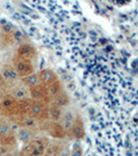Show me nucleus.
<instances>
[{
  "label": "nucleus",
  "mask_w": 138,
  "mask_h": 156,
  "mask_svg": "<svg viewBox=\"0 0 138 156\" xmlns=\"http://www.w3.org/2000/svg\"><path fill=\"white\" fill-rule=\"evenodd\" d=\"M36 49H34V47H32L31 45H28V44L21 45L18 48V50H17V55L25 59L31 60L36 56Z\"/></svg>",
  "instance_id": "6e6552de"
},
{
  "label": "nucleus",
  "mask_w": 138,
  "mask_h": 156,
  "mask_svg": "<svg viewBox=\"0 0 138 156\" xmlns=\"http://www.w3.org/2000/svg\"><path fill=\"white\" fill-rule=\"evenodd\" d=\"M5 87H0V102L2 101V99L4 98V96L6 95V92H5Z\"/></svg>",
  "instance_id": "dca6fc26"
},
{
  "label": "nucleus",
  "mask_w": 138,
  "mask_h": 156,
  "mask_svg": "<svg viewBox=\"0 0 138 156\" xmlns=\"http://www.w3.org/2000/svg\"><path fill=\"white\" fill-rule=\"evenodd\" d=\"M23 83L26 85L27 87H29L30 89V87H34V85L41 83V81H40L39 75H36V74L32 73V74H30V75H28V76L23 78Z\"/></svg>",
  "instance_id": "f8f14e48"
},
{
  "label": "nucleus",
  "mask_w": 138,
  "mask_h": 156,
  "mask_svg": "<svg viewBox=\"0 0 138 156\" xmlns=\"http://www.w3.org/2000/svg\"><path fill=\"white\" fill-rule=\"evenodd\" d=\"M54 100L58 105H60V106H64V105L67 104V102H69V97H67V95L61 90L59 94H57L56 96H54Z\"/></svg>",
  "instance_id": "2eb2a0df"
},
{
  "label": "nucleus",
  "mask_w": 138,
  "mask_h": 156,
  "mask_svg": "<svg viewBox=\"0 0 138 156\" xmlns=\"http://www.w3.org/2000/svg\"><path fill=\"white\" fill-rule=\"evenodd\" d=\"M16 144V136L11 124L4 119H0V145L1 147H12Z\"/></svg>",
  "instance_id": "7ed1b4c3"
},
{
  "label": "nucleus",
  "mask_w": 138,
  "mask_h": 156,
  "mask_svg": "<svg viewBox=\"0 0 138 156\" xmlns=\"http://www.w3.org/2000/svg\"><path fill=\"white\" fill-rule=\"evenodd\" d=\"M60 151H61L60 145L55 144V143H51V144H48V146H47L45 153H47L48 155H57L60 153Z\"/></svg>",
  "instance_id": "4468645a"
},
{
  "label": "nucleus",
  "mask_w": 138,
  "mask_h": 156,
  "mask_svg": "<svg viewBox=\"0 0 138 156\" xmlns=\"http://www.w3.org/2000/svg\"><path fill=\"white\" fill-rule=\"evenodd\" d=\"M2 78H3L4 84L6 87H11L12 85L17 83V80L19 78V75L17 73L15 67L9 66V65H5V66L2 67L1 71H0Z\"/></svg>",
  "instance_id": "423d86ee"
},
{
  "label": "nucleus",
  "mask_w": 138,
  "mask_h": 156,
  "mask_svg": "<svg viewBox=\"0 0 138 156\" xmlns=\"http://www.w3.org/2000/svg\"><path fill=\"white\" fill-rule=\"evenodd\" d=\"M9 89H11V95L14 98H16L18 101L26 99V98H30L29 87H27L24 83L23 85L15 83L14 85H12Z\"/></svg>",
  "instance_id": "0eeeda50"
},
{
  "label": "nucleus",
  "mask_w": 138,
  "mask_h": 156,
  "mask_svg": "<svg viewBox=\"0 0 138 156\" xmlns=\"http://www.w3.org/2000/svg\"><path fill=\"white\" fill-rule=\"evenodd\" d=\"M49 142L47 138L45 137L36 138V140L29 142L28 144L25 146L23 149H22L21 153L23 155H32V156L43 155L45 154V151H46V148Z\"/></svg>",
  "instance_id": "f03ea898"
},
{
  "label": "nucleus",
  "mask_w": 138,
  "mask_h": 156,
  "mask_svg": "<svg viewBox=\"0 0 138 156\" xmlns=\"http://www.w3.org/2000/svg\"><path fill=\"white\" fill-rule=\"evenodd\" d=\"M49 132L51 134V136L54 138H62L66 135V131H64V126L56 122L51 123V125L49 127Z\"/></svg>",
  "instance_id": "9d476101"
},
{
  "label": "nucleus",
  "mask_w": 138,
  "mask_h": 156,
  "mask_svg": "<svg viewBox=\"0 0 138 156\" xmlns=\"http://www.w3.org/2000/svg\"><path fill=\"white\" fill-rule=\"evenodd\" d=\"M71 135H73L76 138H81L84 134V130H83V125H82L81 121L79 119H77L73 123V125L71 127Z\"/></svg>",
  "instance_id": "9b49d317"
},
{
  "label": "nucleus",
  "mask_w": 138,
  "mask_h": 156,
  "mask_svg": "<svg viewBox=\"0 0 138 156\" xmlns=\"http://www.w3.org/2000/svg\"><path fill=\"white\" fill-rule=\"evenodd\" d=\"M49 112H50V117L53 120L55 121L59 120V118L61 117V106L55 102L53 104H51V106L49 107Z\"/></svg>",
  "instance_id": "ddd939ff"
},
{
  "label": "nucleus",
  "mask_w": 138,
  "mask_h": 156,
  "mask_svg": "<svg viewBox=\"0 0 138 156\" xmlns=\"http://www.w3.org/2000/svg\"><path fill=\"white\" fill-rule=\"evenodd\" d=\"M30 97L32 100L37 102L44 103V104H49L51 101V95H50L48 89L44 84L39 83L34 87H30Z\"/></svg>",
  "instance_id": "20e7f679"
},
{
  "label": "nucleus",
  "mask_w": 138,
  "mask_h": 156,
  "mask_svg": "<svg viewBox=\"0 0 138 156\" xmlns=\"http://www.w3.org/2000/svg\"><path fill=\"white\" fill-rule=\"evenodd\" d=\"M14 67L18 73L19 77L24 78L33 73V67L31 65V62L29 59L22 58L18 55H16L14 59Z\"/></svg>",
  "instance_id": "39448f33"
},
{
  "label": "nucleus",
  "mask_w": 138,
  "mask_h": 156,
  "mask_svg": "<svg viewBox=\"0 0 138 156\" xmlns=\"http://www.w3.org/2000/svg\"><path fill=\"white\" fill-rule=\"evenodd\" d=\"M0 115L9 118L19 115V101L11 94H6L0 102Z\"/></svg>",
  "instance_id": "f257e3e1"
},
{
  "label": "nucleus",
  "mask_w": 138,
  "mask_h": 156,
  "mask_svg": "<svg viewBox=\"0 0 138 156\" xmlns=\"http://www.w3.org/2000/svg\"><path fill=\"white\" fill-rule=\"evenodd\" d=\"M40 81L42 84H44L46 87H48L49 85L54 83L55 81H57V77L51 70H43V71L39 74Z\"/></svg>",
  "instance_id": "1a4fd4ad"
}]
</instances>
